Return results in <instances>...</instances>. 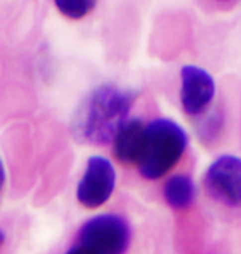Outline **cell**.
<instances>
[{"label": "cell", "instance_id": "11", "mask_svg": "<svg viewBox=\"0 0 241 254\" xmlns=\"http://www.w3.org/2000/svg\"><path fill=\"white\" fill-rule=\"evenodd\" d=\"M217 2H230V0H217Z\"/></svg>", "mask_w": 241, "mask_h": 254}, {"label": "cell", "instance_id": "8", "mask_svg": "<svg viewBox=\"0 0 241 254\" xmlns=\"http://www.w3.org/2000/svg\"><path fill=\"white\" fill-rule=\"evenodd\" d=\"M197 196L195 182L185 174L172 175L163 184V198L172 210L182 211L190 208Z\"/></svg>", "mask_w": 241, "mask_h": 254}, {"label": "cell", "instance_id": "1", "mask_svg": "<svg viewBox=\"0 0 241 254\" xmlns=\"http://www.w3.org/2000/svg\"><path fill=\"white\" fill-rule=\"evenodd\" d=\"M136 93L116 84L96 88L76 111L71 130L83 144L104 145L114 139L119 127L129 119Z\"/></svg>", "mask_w": 241, "mask_h": 254}, {"label": "cell", "instance_id": "5", "mask_svg": "<svg viewBox=\"0 0 241 254\" xmlns=\"http://www.w3.org/2000/svg\"><path fill=\"white\" fill-rule=\"evenodd\" d=\"M205 187L215 200L223 205L241 206V159L237 155H220L205 174Z\"/></svg>", "mask_w": 241, "mask_h": 254}, {"label": "cell", "instance_id": "7", "mask_svg": "<svg viewBox=\"0 0 241 254\" xmlns=\"http://www.w3.org/2000/svg\"><path fill=\"white\" fill-rule=\"evenodd\" d=\"M147 124L137 118H129L119 127L112 139V155L124 165H139L146 147Z\"/></svg>", "mask_w": 241, "mask_h": 254}, {"label": "cell", "instance_id": "6", "mask_svg": "<svg viewBox=\"0 0 241 254\" xmlns=\"http://www.w3.org/2000/svg\"><path fill=\"white\" fill-rule=\"evenodd\" d=\"M215 79L207 69L185 64L180 69V104L183 113L198 116L215 98Z\"/></svg>", "mask_w": 241, "mask_h": 254}, {"label": "cell", "instance_id": "4", "mask_svg": "<svg viewBox=\"0 0 241 254\" xmlns=\"http://www.w3.org/2000/svg\"><path fill=\"white\" fill-rule=\"evenodd\" d=\"M116 189V169L102 155L89 157L84 174L76 185V200L88 210H96L109 200Z\"/></svg>", "mask_w": 241, "mask_h": 254}, {"label": "cell", "instance_id": "3", "mask_svg": "<svg viewBox=\"0 0 241 254\" xmlns=\"http://www.w3.org/2000/svg\"><path fill=\"white\" fill-rule=\"evenodd\" d=\"M131 226L114 213H101L80 228L78 241L97 254H124L131 245Z\"/></svg>", "mask_w": 241, "mask_h": 254}, {"label": "cell", "instance_id": "10", "mask_svg": "<svg viewBox=\"0 0 241 254\" xmlns=\"http://www.w3.org/2000/svg\"><path fill=\"white\" fill-rule=\"evenodd\" d=\"M65 254H97V253L89 250V248L83 246V245H78V246H73L71 250H68Z\"/></svg>", "mask_w": 241, "mask_h": 254}, {"label": "cell", "instance_id": "2", "mask_svg": "<svg viewBox=\"0 0 241 254\" xmlns=\"http://www.w3.org/2000/svg\"><path fill=\"white\" fill-rule=\"evenodd\" d=\"M188 135L185 129L172 119H156L147 124L146 147L137 165L147 180H159L167 175L185 154Z\"/></svg>", "mask_w": 241, "mask_h": 254}, {"label": "cell", "instance_id": "9", "mask_svg": "<svg viewBox=\"0 0 241 254\" xmlns=\"http://www.w3.org/2000/svg\"><path fill=\"white\" fill-rule=\"evenodd\" d=\"M56 10L68 20H81L94 10L97 0H53Z\"/></svg>", "mask_w": 241, "mask_h": 254}]
</instances>
